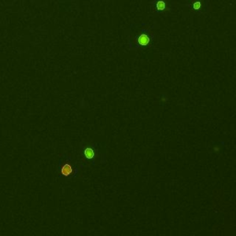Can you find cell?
<instances>
[{
	"label": "cell",
	"mask_w": 236,
	"mask_h": 236,
	"mask_svg": "<svg viewBox=\"0 0 236 236\" xmlns=\"http://www.w3.org/2000/svg\"><path fill=\"white\" fill-rule=\"evenodd\" d=\"M57 173L61 177L75 178L78 174V169L75 166L73 160L68 155H62L57 164Z\"/></svg>",
	"instance_id": "1"
},
{
	"label": "cell",
	"mask_w": 236,
	"mask_h": 236,
	"mask_svg": "<svg viewBox=\"0 0 236 236\" xmlns=\"http://www.w3.org/2000/svg\"><path fill=\"white\" fill-rule=\"evenodd\" d=\"M83 154H84V157L87 160H92L95 157V151H94V149L90 147L85 148L83 150Z\"/></svg>",
	"instance_id": "2"
},
{
	"label": "cell",
	"mask_w": 236,
	"mask_h": 236,
	"mask_svg": "<svg viewBox=\"0 0 236 236\" xmlns=\"http://www.w3.org/2000/svg\"><path fill=\"white\" fill-rule=\"evenodd\" d=\"M149 37L147 35V34H140L139 37H138V39H137V42L140 45H142V46H146L149 43Z\"/></svg>",
	"instance_id": "3"
},
{
	"label": "cell",
	"mask_w": 236,
	"mask_h": 236,
	"mask_svg": "<svg viewBox=\"0 0 236 236\" xmlns=\"http://www.w3.org/2000/svg\"><path fill=\"white\" fill-rule=\"evenodd\" d=\"M156 7H157V9L159 11L164 10L165 7H166V3H165L164 0H159V1L157 2V4H156Z\"/></svg>",
	"instance_id": "4"
},
{
	"label": "cell",
	"mask_w": 236,
	"mask_h": 236,
	"mask_svg": "<svg viewBox=\"0 0 236 236\" xmlns=\"http://www.w3.org/2000/svg\"><path fill=\"white\" fill-rule=\"evenodd\" d=\"M193 7H194V9H196V10H198V9L201 7V2H199V1L195 2L193 4Z\"/></svg>",
	"instance_id": "5"
}]
</instances>
